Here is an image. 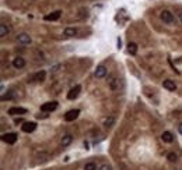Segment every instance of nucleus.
<instances>
[{"instance_id":"6ab92c4d","label":"nucleus","mask_w":182,"mask_h":170,"mask_svg":"<svg viewBox=\"0 0 182 170\" xmlns=\"http://www.w3.org/2000/svg\"><path fill=\"white\" fill-rule=\"evenodd\" d=\"M114 123H115V118L114 117H108V118H105V120H104V126H105V127H112V126H114Z\"/></svg>"},{"instance_id":"412c9836","label":"nucleus","mask_w":182,"mask_h":170,"mask_svg":"<svg viewBox=\"0 0 182 170\" xmlns=\"http://www.w3.org/2000/svg\"><path fill=\"white\" fill-rule=\"evenodd\" d=\"M167 159H168L170 162H176V155H175L174 152H170V153L167 155Z\"/></svg>"},{"instance_id":"aec40b11","label":"nucleus","mask_w":182,"mask_h":170,"mask_svg":"<svg viewBox=\"0 0 182 170\" xmlns=\"http://www.w3.org/2000/svg\"><path fill=\"white\" fill-rule=\"evenodd\" d=\"M84 170H97V164L93 163V162H90V163H85Z\"/></svg>"},{"instance_id":"1a4fd4ad","label":"nucleus","mask_w":182,"mask_h":170,"mask_svg":"<svg viewBox=\"0 0 182 170\" xmlns=\"http://www.w3.org/2000/svg\"><path fill=\"white\" fill-rule=\"evenodd\" d=\"M25 113H27L25 107L15 106V107H10L9 109V114H25Z\"/></svg>"},{"instance_id":"4468645a","label":"nucleus","mask_w":182,"mask_h":170,"mask_svg":"<svg viewBox=\"0 0 182 170\" xmlns=\"http://www.w3.org/2000/svg\"><path fill=\"white\" fill-rule=\"evenodd\" d=\"M45 77H46V73H45L44 70H41L39 73H37V74L34 75V81H37V82H44Z\"/></svg>"},{"instance_id":"4be33fe9","label":"nucleus","mask_w":182,"mask_h":170,"mask_svg":"<svg viewBox=\"0 0 182 170\" xmlns=\"http://www.w3.org/2000/svg\"><path fill=\"white\" fill-rule=\"evenodd\" d=\"M10 99H13V93L11 92H9V93H7V95H3V96H2V101H10Z\"/></svg>"},{"instance_id":"a878e982","label":"nucleus","mask_w":182,"mask_h":170,"mask_svg":"<svg viewBox=\"0 0 182 170\" xmlns=\"http://www.w3.org/2000/svg\"><path fill=\"white\" fill-rule=\"evenodd\" d=\"M178 131H179V134L182 135V124H179V126H178Z\"/></svg>"},{"instance_id":"20e7f679","label":"nucleus","mask_w":182,"mask_h":170,"mask_svg":"<svg viewBox=\"0 0 182 170\" xmlns=\"http://www.w3.org/2000/svg\"><path fill=\"white\" fill-rule=\"evenodd\" d=\"M35 128H37L35 121H25V123H23V126H21V130H23L24 133H32Z\"/></svg>"},{"instance_id":"7ed1b4c3","label":"nucleus","mask_w":182,"mask_h":170,"mask_svg":"<svg viewBox=\"0 0 182 170\" xmlns=\"http://www.w3.org/2000/svg\"><path fill=\"white\" fill-rule=\"evenodd\" d=\"M2 139H3L6 144L9 145H13L15 144V141H17V134L15 133H7V134H3L2 135Z\"/></svg>"},{"instance_id":"423d86ee","label":"nucleus","mask_w":182,"mask_h":170,"mask_svg":"<svg viewBox=\"0 0 182 170\" xmlns=\"http://www.w3.org/2000/svg\"><path fill=\"white\" fill-rule=\"evenodd\" d=\"M17 42L21 45H29L31 44V36L25 32H21V34L17 35Z\"/></svg>"},{"instance_id":"f3484780","label":"nucleus","mask_w":182,"mask_h":170,"mask_svg":"<svg viewBox=\"0 0 182 170\" xmlns=\"http://www.w3.org/2000/svg\"><path fill=\"white\" fill-rule=\"evenodd\" d=\"M128 52H129L130 55H136V53H137V45L130 42V44L128 45Z\"/></svg>"},{"instance_id":"dca6fc26","label":"nucleus","mask_w":182,"mask_h":170,"mask_svg":"<svg viewBox=\"0 0 182 170\" xmlns=\"http://www.w3.org/2000/svg\"><path fill=\"white\" fill-rule=\"evenodd\" d=\"M161 139L164 142H168V144H170V142L174 141V137H172V134H171L170 131H164V133H162V135H161Z\"/></svg>"},{"instance_id":"ddd939ff","label":"nucleus","mask_w":182,"mask_h":170,"mask_svg":"<svg viewBox=\"0 0 182 170\" xmlns=\"http://www.w3.org/2000/svg\"><path fill=\"white\" fill-rule=\"evenodd\" d=\"M63 35L67 38H72V36H76L77 35V29L76 28H72V27H67V28H65V31H63Z\"/></svg>"},{"instance_id":"6e6552de","label":"nucleus","mask_w":182,"mask_h":170,"mask_svg":"<svg viewBox=\"0 0 182 170\" xmlns=\"http://www.w3.org/2000/svg\"><path fill=\"white\" fill-rule=\"evenodd\" d=\"M60 15H62V11H60V10H56V11L45 15V21H56V20L60 18Z\"/></svg>"},{"instance_id":"5701e85b","label":"nucleus","mask_w":182,"mask_h":170,"mask_svg":"<svg viewBox=\"0 0 182 170\" xmlns=\"http://www.w3.org/2000/svg\"><path fill=\"white\" fill-rule=\"evenodd\" d=\"M116 81H118V80H115V78H112V80L109 81V85H111V89H116Z\"/></svg>"},{"instance_id":"bb28decb","label":"nucleus","mask_w":182,"mask_h":170,"mask_svg":"<svg viewBox=\"0 0 182 170\" xmlns=\"http://www.w3.org/2000/svg\"><path fill=\"white\" fill-rule=\"evenodd\" d=\"M179 18H181V23H182V13H181V14H179Z\"/></svg>"},{"instance_id":"9b49d317","label":"nucleus","mask_w":182,"mask_h":170,"mask_svg":"<svg viewBox=\"0 0 182 170\" xmlns=\"http://www.w3.org/2000/svg\"><path fill=\"white\" fill-rule=\"evenodd\" d=\"M13 66H14V68H23L24 66H25V60H24L23 57H15L14 60H13Z\"/></svg>"},{"instance_id":"393cba45","label":"nucleus","mask_w":182,"mask_h":170,"mask_svg":"<svg viewBox=\"0 0 182 170\" xmlns=\"http://www.w3.org/2000/svg\"><path fill=\"white\" fill-rule=\"evenodd\" d=\"M21 123H25V121H24L23 118H20V117L14 118V124H21Z\"/></svg>"},{"instance_id":"9d476101","label":"nucleus","mask_w":182,"mask_h":170,"mask_svg":"<svg viewBox=\"0 0 182 170\" xmlns=\"http://www.w3.org/2000/svg\"><path fill=\"white\" fill-rule=\"evenodd\" d=\"M162 87H164L165 89L171 91V92H174V91L176 89V85H175V82H174L172 80H165L164 82H162Z\"/></svg>"},{"instance_id":"39448f33","label":"nucleus","mask_w":182,"mask_h":170,"mask_svg":"<svg viewBox=\"0 0 182 170\" xmlns=\"http://www.w3.org/2000/svg\"><path fill=\"white\" fill-rule=\"evenodd\" d=\"M80 91H81V87H80V85H74V87L72 88L70 91H69L67 99H69V101H74V99H76L77 96L80 95Z\"/></svg>"},{"instance_id":"f03ea898","label":"nucleus","mask_w":182,"mask_h":170,"mask_svg":"<svg viewBox=\"0 0 182 170\" xmlns=\"http://www.w3.org/2000/svg\"><path fill=\"white\" fill-rule=\"evenodd\" d=\"M56 107H58V102H56V101L46 102V103H44L41 106V112L49 113V112H53V110H56Z\"/></svg>"},{"instance_id":"0eeeda50","label":"nucleus","mask_w":182,"mask_h":170,"mask_svg":"<svg viewBox=\"0 0 182 170\" xmlns=\"http://www.w3.org/2000/svg\"><path fill=\"white\" fill-rule=\"evenodd\" d=\"M79 114H80V110L79 109L69 110V112L65 114V120L66 121H73V120H76V118L79 117Z\"/></svg>"},{"instance_id":"f8f14e48","label":"nucleus","mask_w":182,"mask_h":170,"mask_svg":"<svg viewBox=\"0 0 182 170\" xmlns=\"http://www.w3.org/2000/svg\"><path fill=\"white\" fill-rule=\"evenodd\" d=\"M105 75H106L105 66H98L97 70H95V77H97V78H104Z\"/></svg>"},{"instance_id":"b1692460","label":"nucleus","mask_w":182,"mask_h":170,"mask_svg":"<svg viewBox=\"0 0 182 170\" xmlns=\"http://www.w3.org/2000/svg\"><path fill=\"white\" fill-rule=\"evenodd\" d=\"M100 170H112V167L109 166V164H102V166L100 167Z\"/></svg>"},{"instance_id":"2eb2a0df","label":"nucleus","mask_w":182,"mask_h":170,"mask_svg":"<svg viewBox=\"0 0 182 170\" xmlns=\"http://www.w3.org/2000/svg\"><path fill=\"white\" fill-rule=\"evenodd\" d=\"M72 141H73V137H72L70 134H66V135L62 138L60 144H62V147H69V145L72 144Z\"/></svg>"},{"instance_id":"f257e3e1","label":"nucleus","mask_w":182,"mask_h":170,"mask_svg":"<svg viewBox=\"0 0 182 170\" xmlns=\"http://www.w3.org/2000/svg\"><path fill=\"white\" fill-rule=\"evenodd\" d=\"M160 18H161L162 21H164L165 24H174V14L171 11H168V10H162L161 13H160Z\"/></svg>"},{"instance_id":"a211bd4d","label":"nucleus","mask_w":182,"mask_h":170,"mask_svg":"<svg viewBox=\"0 0 182 170\" xmlns=\"http://www.w3.org/2000/svg\"><path fill=\"white\" fill-rule=\"evenodd\" d=\"M7 34H9V28H7V25L2 24V25H0V38L7 36Z\"/></svg>"}]
</instances>
